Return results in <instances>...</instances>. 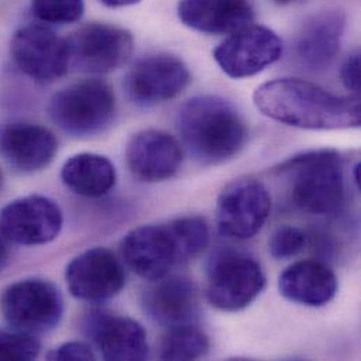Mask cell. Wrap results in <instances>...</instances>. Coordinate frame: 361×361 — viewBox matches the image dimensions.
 Wrapping results in <instances>:
<instances>
[{
    "label": "cell",
    "instance_id": "d4e9b609",
    "mask_svg": "<svg viewBox=\"0 0 361 361\" xmlns=\"http://www.w3.org/2000/svg\"><path fill=\"white\" fill-rule=\"evenodd\" d=\"M34 17L48 24H72L82 18L85 0H31Z\"/></svg>",
    "mask_w": 361,
    "mask_h": 361
},
{
    "label": "cell",
    "instance_id": "8fae6325",
    "mask_svg": "<svg viewBox=\"0 0 361 361\" xmlns=\"http://www.w3.org/2000/svg\"><path fill=\"white\" fill-rule=\"evenodd\" d=\"M283 54L280 37L270 28L249 24L214 49V59L229 78H250L276 63Z\"/></svg>",
    "mask_w": 361,
    "mask_h": 361
},
{
    "label": "cell",
    "instance_id": "6da1fadb",
    "mask_svg": "<svg viewBox=\"0 0 361 361\" xmlns=\"http://www.w3.org/2000/svg\"><path fill=\"white\" fill-rule=\"evenodd\" d=\"M255 106L266 117L305 130H349L361 124L359 96H338L307 80L284 78L259 86Z\"/></svg>",
    "mask_w": 361,
    "mask_h": 361
},
{
    "label": "cell",
    "instance_id": "1f68e13d",
    "mask_svg": "<svg viewBox=\"0 0 361 361\" xmlns=\"http://www.w3.org/2000/svg\"><path fill=\"white\" fill-rule=\"evenodd\" d=\"M355 181L357 183V185H360V164L355 166Z\"/></svg>",
    "mask_w": 361,
    "mask_h": 361
},
{
    "label": "cell",
    "instance_id": "277c9868",
    "mask_svg": "<svg viewBox=\"0 0 361 361\" xmlns=\"http://www.w3.org/2000/svg\"><path fill=\"white\" fill-rule=\"evenodd\" d=\"M116 111L113 87L99 79L80 80L61 89L48 106L52 123L76 138L104 133L113 124Z\"/></svg>",
    "mask_w": 361,
    "mask_h": 361
},
{
    "label": "cell",
    "instance_id": "30bf717a",
    "mask_svg": "<svg viewBox=\"0 0 361 361\" xmlns=\"http://www.w3.org/2000/svg\"><path fill=\"white\" fill-rule=\"evenodd\" d=\"M121 259L140 277L155 281L184 263L175 231L168 224L142 225L130 231L120 243Z\"/></svg>",
    "mask_w": 361,
    "mask_h": 361
},
{
    "label": "cell",
    "instance_id": "4fadbf2b",
    "mask_svg": "<svg viewBox=\"0 0 361 361\" xmlns=\"http://www.w3.org/2000/svg\"><path fill=\"white\" fill-rule=\"evenodd\" d=\"M65 280L72 297L86 302H103L126 287L121 260L107 247H92L71 260Z\"/></svg>",
    "mask_w": 361,
    "mask_h": 361
},
{
    "label": "cell",
    "instance_id": "ba28073f",
    "mask_svg": "<svg viewBox=\"0 0 361 361\" xmlns=\"http://www.w3.org/2000/svg\"><path fill=\"white\" fill-rule=\"evenodd\" d=\"M10 54L20 72L38 83L55 82L71 66L66 39L39 24L18 28L11 38Z\"/></svg>",
    "mask_w": 361,
    "mask_h": 361
},
{
    "label": "cell",
    "instance_id": "44dd1931",
    "mask_svg": "<svg viewBox=\"0 0 361 361\" xmlns=\"http://www.w3.org/2000/svg\"><path fill=\"white\" fill-rule=\"evenodd\" d=\"M279 291L291 302L305 307H322L335 298L338 277L324 262L301 260L280 274Z\"/></svg>",
    "mask_w": 361,
    "mask_h": 361
},
{
    "label": "cell",
    "instance_id": "8992f818",
    "mask_svg": "<svg viewBox=\"0 0 361 361\" xmlns=\"http://www.w3.org/2000/svg\"><path fill=\"white\" fill-rule=\"evenodd\" d=\"M262 266L249 255L236 250L218 252L207 271V300L225 312L247 308L264 290Z\"/></svg>",
    "mask_w": 361,
    "mask_h": 361
},
{
    "label": "cell",
    "instance_id": "603a6c76",
    "mask_svg": "<svg viewBox=\"0 0 361 361\" xmlns=\"http://www.w3.org/2000/svg\"><path fill=\"white\" fill-rule=\"evenodd\" d=\"M209 350V341L194 325L171 328L161 343L162 360H197Z\"/></svg>",
    "mask_w": 361,
    "mask_h": 361
},
{
    "label": "cell",
    "instance_id": "9a60e30c",
    "mask_svg": "<svg viewBox=\"0 0 361 361\" xmlns=\"http://www.w3.org/2000/svg\"><path fill=\"white\" fill-rule=\"evenodd\" d=\"M82 331L104 360H145L148 336L133 318L104 310H93L82 319Z\"/></svg>",
    "mask_w": 361,
    "mask_h": 361
},
{
    "label": "cell",
    "instance_id": "4dcf8cb0",
    "mask_svg": "<svg viewBox=\"0 0 361 361\" xmlns=\"http://www.w3.org/2000/svg\"><path fill=\"white\" fill-rule=\"evenodd\" d=\"M104 6L107 7H113V8H117V7H127V6H133V4H137L140 3L141 0H100Z\"/></svg>",
    "mask_w": 361,
    "mask_h": 361
},
{
    "label": "cell",
    "instance_id": "d6986e66",
    "mask_svg": "<svg viewBox=\"0 0 361 361\" xmlns=\"http://www.w3.org/2000/svg\"><path fill=\"white\" fill-rule=\"evenodd\" d=\"M345 27V13L338 8L311 16L295 41V55L300 63L312 72L329 68L339 54Z\"/></svg>",
    "mask_w": 361,
    "mask_h": 361
},
{
    "label": "cell",
    "instance_id": "484cf974",
    "mask_svg": "<svg viewBox=\"0 0 361 361\" xmlns=\"http://www.w3.org/2000/svg\"><path fill=\"white\" fill-rule=\"evenodd\" d=\"M41 353V343L34 335L18 331H0V360H32Z\"/></svg>",
    "mask_w": 361,
    "mask_h": 361
},
{
    "label": "cell",
    "instance_id": "52a82bcc",
    "mask_svg": "<svg viewBox=\"0 0 361 361\" xmlns=\"http://www.w3.org/2000/svg\"><path fill=\"white\" fill-rule=\"evenodd\" d=\"M66 42L71 66L90 75H104L121 68L134 49L133 34L107 23L85 24Z\"/></svg>",
    "mask_w": 361,
    "mask_h": 361
},
{
    "label": "cell",
    "instance_id": "ffe728a7",
    "mask_svg": "<svg viewBox=\"0 0 361 361\" xmlns=\"http://www.w3.org/2000/svg\"><path fill=\"white\" fill-rule=\"evenodd\" d=\"M178 14L181 23L205 34H232L255 18L250 0H180Z\"/></svg>",
    "mask_w": 361,
    "mask_h": 361
},
{
    "label": "cell",
    "instance_id": "2e32d148",
    "mask_svg": "<svg viewBox=\"0 0 361 361\" xmlns=\"http://www.w3.org/2000/svg\"><path fill=\"white\" fill-rule=\"evenodd\" d=\"M56 152L58 140L47 127L27 121L0 126V157L18 173L31 175L48 168Z\"/></svg>",
    "mask_w": 361,
    "mask_h": 361
},
{
    "label": "cell",
    "instance_id": "83f0119b",
    "mask_svg": "<svg viewBox=\"0 0 361 361\" xmlns=\"http://www.w3.org/2000/svg\"><path fill=\"white\" fill-rule=\"evenodd\" d=\"M48 360L54 361H93L96 355L90 345L83 342H66L47 355Z\"/></svg>",
    "mask_w": 361,
    "mask_h": 361
},
{
    "label": "cell",
    "instance_id": "f546056e",
    "mask_svg": "<svg viewBox=\"0 0 361 361\" xmlns=\"http://www.w3.org/2000/svg\"><path fill=\"white\" fill-rule=\"evenodd\" d=\"M10 259V242L7 238L0 232V273L7 266Z\"/></svg>",
    "mask_w": 361,
    "mask_h": 361
},
{
    "label": "cell",
    "instance_id": "e0dca14e",
    "mask_svg": "<svg viewBox=\"0 0 361 361\" xmlns=\"http://www.w3.org/2000/svg\"><path fill=\"white\" fill-rule=\"evenodd\" d=\"M126 159L130 172L141 181L159 183L178 175L183 164L179 141L161 130H144L128 142Z\"/></svg>",
    "mask_w": 361,
    "mask_h": 361
},
{
    "label": "cell",
    "instance_id": "4316f807",
    "mask_svg": "<svg viewBox=\"0 0 361 361\" xmlns=\"http://www.w3.org/2000/svg\"><path fill=\"white\" fill-rule=\"evenodd\" d=\"M307 245V235L297 226L284 225L277 228L269 240V252L277 260L291 259L300 255Z\"/></svg>",
    "mask_w": 361,
    "mask_h": 361
},
{
    "label": "cell",
    "instance_id": "7c38bea8",
    "mask_svg": "<svg viewBox=\"0 0 361 361\" xmlns=\"http://www.w3.org/2000/svg\"><path fill=\"white\" fill-rule=\"evenodd\" d=\"M61 207L49 197L31 194L0 209V232L10 243L38 246L55 240L62 229Z\"/></svg>",
    "mask_w": 361,
    "mask_h": 361
},
{
    "label": "cell",
    "instance_id": "3957f363",
    "mask_svg": "<svg viewBox=\"0 0 361 361\" xmlns=\"http://www.w3.org/2000/svg\"><path fill=\"white\" fill-rule=\"evenodd\" d=\"M276 175L287 180L291 202L307 214L331 215L343 205V159L334 149L295 155L277 166Z\"/></svg>",
    "mask_w": 361,
    "mask_h": 361
},
{
    "label": "cell",
    "instance_id": "9c48e42d",
    "mask_svg": "<svg viewBox=\"0 0 361 361\" xmlns=\"http://www.w3.org/2000/svg\"><path fill=\"white\" fill-rule=\"evenodd\" d=\"M271 197L262 181L246 178L229 183L216 200V224L222 235L245 240L266 224Z\"/></svg>",
    "mask_w": 361,
    "mask_h": 361
},
{
    "label": "cell",
    "instance_id": "f1b7e54d",
    "mask_svg": "<svg viewBox=\"0 0 361 361\" xmlns=\"http://www.w3.org/2000/svg\"><path fill=\"white\" fill-rule=\"evenodd\" d=\"M341 78L343 86L353 93V96H359L360 93V52L356 51L350 54L341 69Z\"/></svg>",
    "mask_w": 361,
    "mask_h": 361
},
{
    "label": "cell",
    "instance_id": "836d02e7",
    "mask_svg": "<svg viewBox=\"0 0 361 361\" xmlns=\"http://www.w3.org/2000/svg\"><path fill=\"white\" fill-rule=\"evenodd\" d=\"M3 184H4V178H3V172H1V169H0V191H1V188H3Z\"/></svg>",
    "mask_w": 361,
    "mask_h": 361
},
{
    "label": "cell",
    "instance_id": "7a4b0ae2",
    "mask_svg": "<svg viewBox=\"0 0 361 361\" xmlns=\"http://www.w3.org/2000/svg\"><path fill=\"white\" fill-rule=\"evenodd\" d=\"M178 133L191 157L204 166L236 157L247 141V126L239 110L219 96H195L178 111Z\"/></svg>",
    "mask_w": 361,
    "mask_h": 361
},
{
    "label": "cell",
    "instance_id": "5b68a950",
    "mask_svg": "<svg viewBox=\"0 0 361 361\" xmlns=\"http://www.w3.org/2000/svg\"><path fill=\"white\" fill-rule=\"evenodd\" d=\"M0 311L14 331L38 335L55 329L65 311L59 288L44 279H24L0 294Z\"/></svg>",
    "mask_w": 361,
    "mask_h": 361
},
{
    "label": "cell",
    "instance_id": "cb8c5ba5",
    "mask_svg": "<svg viewBox=\"0 0 361 361\" xmlns=\"http://www.w3.org/2000/svg\"><path fill=\"white\" fill-rule=\"evenodd\" d=\"M178 242L180 245L184 263L200 256L209 242V226L207 221L197 215L180 216L171 221Z\"/></svg>",
    "mask_w": 361,
    "mask_h": 361
},
{
    "label": "cell",
    "instance_id": "7402d4cb",
    "mask_svg": "<svg viewBox=\"0 0 361 361\" xmlns=\"http://www.w3.org/2000/svg\"><path fill=\"white\" fill-rule=\"evenodd\" d=\"M61 179L75 194L97 198L114 188L117 172L113 162L103 155L78 154L63 164Z\"/></svg>",
    "mask_w": 361,
    "mask_h": 361
},
{
    "label": "cell",
    "instance_id": "5bb4252c",
    "mask_svg": "<svg viewBox=\"0 0 361 361\" xmlns=\"http://www.w3.org/2000/svg\"><path fill=\"white\" fill-rule=\"evenodd\" d=\"M190 82V71L180 58L171 54H154L133 65L124 85L134 103L155 106L179 96Z\"/></svg>",
    "mask_w": 361,
    "mask_h": 361
},
{
    "label": "cell",
    "instance_id": "d6a6232c",
    "mask_svg": "<svg viewBox=\"0 0 361 361\" xmlns=\"http://www.w3.org/2000/svg\"><path fill=\"white\" fill-rule=\"evenodd\" d=\"M277 4H288V3H291V1H294V0H274Z\"/></svg>",
    "mask_w": 361,
    "mask_h": 361
},
{
    "label": "cell",
    "instance_id": "ac0fdd59",
    "mask_svg": "<svg viewBox=\"0 0 361 361\" xmlns=\"http://www.w3.org/2000/svg\"><path fill=\"white\" fill-rule=\"evenodd\" d=\"M141 305L154 322L168 329L194 325L200 317L198 291L184 276L152 281L141 295Z\"/></svg>",
    "mask_w": 361,
    "mask_h": 361
}]
</instances>
